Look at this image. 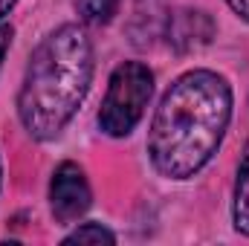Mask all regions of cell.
Returning a JSON list of instances; mask_svg holds the SVG:
<instances>
[{"mask_svg":"<svg viewBox=\"0 0 249 246\" xmlns=\"http://www.w3.org/2000/svg\"><path fill=\"white\" fill-rule=\"evenodd\" d=\"M214 35V23L206 12H177L168 18V44L180 53L206 47Z\"/></svg>","mask_w":249,"mask_h":246,"instance_id":"cell-5","label":"cell"},{"mask_svg":"<svg viewBox=\"0 0 249 246\" xmlns=\"http://www.w3.org/2000/svg\"><path fill=\"white\" fill-rule=\"evenodd\" d=\"M75 9H78V15H81L84 23L102 26V23H107L116 15L119 0H75Z\"/></svg>","mask_w":249,"mask_h":246,"instance_id":"cell-7","label":"cell"},{"mask_svg":"<svg viewBox=\"0 0 249 246\" xmlns=\"http://www.w3.org/2000/svg\"><path fill=\"white\" fill-rule=\"evenodd\" d=\"M64 244H116L113 232H107L102 223H84L72 235L64 238Z\"/></svg>","mask_w":249,"mask_h":246,"instance_id":"cell-8","label":"cell"},{"mask_svg":"<svg viewBox=\"0 0 249 246\" xmlns=\"http://www.w3.org/2000/svg\"><path fill=\"white\" fill-rule=\"evenodd\" d=\"M226 3H229V6L244 18V20H249V0H226Z\"/></svg>","mask_w":249,"mask_h":246,"instance_id":"cell-10","label":"cell"},{"mask_svg":"<svg viewBox=\"0 0 249 246\" xmlns=\"http://www.w3.org/2000/svg\"><path fill=\"white\" fill-rule=\"evenodd\" d=\"M93 81V44L87 32L67 23L47 35L32 61L18 96V116L29 136L53 139L75 116Z\"/></svg>","mask_w":249,"mask_h":246,"instance_id":"cell-2","label":"cell"},{"mask_svg":"<svg viewBox=\"0 0 249 246\" xmlns=\"http://www.w3.org/2000/svg\"><path fill=\"white\" fill-rule=\"evenodd\" d=\"M232 119V87L212 70L180 75L151 122L148 154L162 177L188 180L217 151Z\"/></svg>","mask_w":249,"mask_h":246,"instance_id":"cell-1","label":"cell"},{"mask_svg":"<svg viewBox=\"0 0 249 246\" xmlns=\"http://www.w3.org/2000/svg\"><path fill=\"white\" fill-rule=\"evenodd\" d=\"M232 220L241 235H249V142L244 148L241 165H238V180H235V206H232Z\"/></svg>","mask_w":249,"mask_h":246,"instance_id":"cell-6","label":"cell"},{"mask_svg":"<svg viewBox=\"0 0 249 246\" xmlns=\"http://www.w3.org/2000/svg\"><path fill=\"white\" fill-rule=\"evenodd\" d=\"M154 93V75L145 64L124 61L113 70L107 96L99 110V124L110 136H127L142 119L148 99Z\"/></svg>","mask_w":249,"mask_h":246,"instance_id":"cell-3","label":"cell"},{"mask_svg":"<svg viewBox=\"0 0 249 246\" xmlns=\"http://www.w3.org/2000/svg\"><path fill=\"white\" fill-rule=\"evenodd\" d=\"M15 3H18V0H0V20L12 12V6H15Z\"/></svg>","mask_w":249,"mask_h":246,"instance_id":"cell-11","label":"cell"},{"mask_svg":"<svg viewBox=\"0 0 249 246\" xmlns=\"http://www.w3.org/2000/svg\"><path fill=\"white\" fill-rule=\"evenodd\" d=\"M9 44H12V26L0 23V61H3V55H6V50H9Z\"/></svg>","mask_w":249,"mask_h":246,"instance_id":"cell-9","label":"cell"},{"mask_svg":"<svg viewBox=\"0 0 249 246\" xmlns=\"http://www.w3.org/2000/svg\"><path fill=\"white\" fill-rule=\"evenodd\" d=\"M90 200H93V194H90L84 171L75 162L58 165V171L53 177V185H50V203H53L55 220H61V223L78 220L90 209Z\"/></svg>","mask_w":249,"mask_h":246,"instance_id":"cell-4","label":"cell"}]
</instances>
